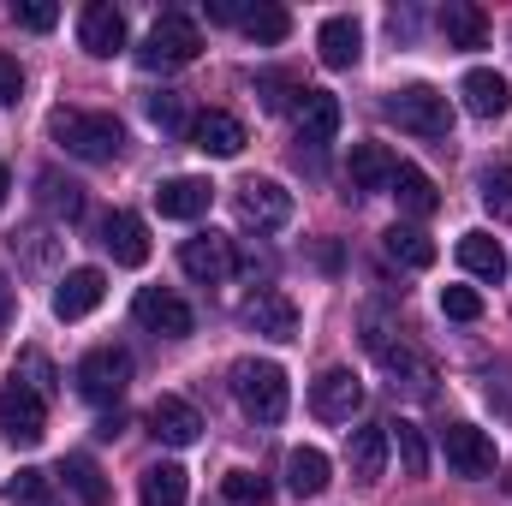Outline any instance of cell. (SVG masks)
<instances>
[{"label": "cell", "mask_w": 512, "mask_h": 506, "mask_svg": "<svg viewBox=\"0 0 512 506\" xmlns=\"http://www.w3.org/2000/svg\"><path fill=\"white\" fill-rule=\"evenodd\" d=\"M48 137L78 155V161H114L126 149V126L114 114H96V108H54L48 114Z\"/></svg>", "instance_id": "cell-1"}, {"label": "cell", "mask_w": 512, "mask_h": 506, "mask_svg": "<svg viewBox=\"0 0 512 506\" xmlns=\"http://www.w3.org/2000/svg\"><path fill=\"white\" fill-rule=\"evenodd\" d=\"M233 399L251 423H280L286 405H292V387H286V370L268 364V358H239L233 364Z\"/></svg>", "instance_id": "cell-2"}, {"label": "cell", "mask_w": 512, "mask_h": 506, "mask_svg": "<svg viewBox=\"0 0 512 506\" xmlns=\"http://www.w3.org/2000/svg\"><path fill=\"white\" fill-rule=\"evenodd\" d=\"M197 48H203V30H197L185 12H161L155 30H149L143 48H137V66H149V72H173V66H191Z\"/></svg>", "instance_id": "cell-3"}, {"label": "cell", "mask_w": 512, "mask_h": 506, "mask_svg": "<svg viewBox=\"0 0 512 506\" xmlns=\"http://www.w3.org/2000/svg\"><path fill=\"white\" fill-rule=\"evenodd\" d=\"M387 120H393L399 131H411V137H447V131H453V108H447L441 90L405 84V90L387 96Z\"/></svg>", "instance_id": "cell-4"}, {"label": "cell", "mask_w": 512, "mask_h": 506, "mask_svg": "<svg viewBox=\"0 0 512 506\" xmlns=\"http://www.w3.org/2000/svg\"><path fill=\"white\" fill-rule=\"evenodd\" d=\"M0 435H6L12 447H36V441L48 435V399H42L24 376H12L0 387Z\"/></svg>", "instance_id": "cell-5"}, {"label": "cell", "mask_w": 512, "mask_h": 506, "mask_svg": "<svg viewBox=\"0 0 512 506\" xmlns=\"http://www.w3.org/2000/svg\"><path fill=\"white\" fill-rule=\"evenodd\" d=\"M131 387V352L126 346H96V352H84V364H78V393L90 399V405H120Z\"/></svg>", "instance_id": "cell-6"}, {"label": "cell", "mask_w": 512, "mask_h": 506, "mask_svg": "<svg viewBox=\"0 0 512 506\" xmlns=\"http://www.w3.org/2000/svg\"><path fill=\"white\" fill-rule=\"evenodd\" d=\"M131 316H137L149 334H161V340H185V334L197 328L191 304H185L179 292H167V286H143V292L131 298Z\"/></svg>", "instance_id": "cell-7"}, {"label": "cell", "mask_w": 512, "mask_h": 506, "mask_svg": "<svg viewBox=\"0 0 512 506\" xmlns=\"http://www.w3.org/2000/svg\"><path fill=\"white\" fill-rule=\"evenodd\" d=\"M310 411L322 423H352L364 411V381L352 376V370H322L316 387H310Z\"/></svg>", "instance_id": "cell-8"}, {"label": "cell", "mask_w": 512, "mask_h": 506, "mask_svg": "<svg viewBox=\"0 0 512 506\" xmlns=\"http://www.w3.org/2000/svg\"><path fill=\"white\" fill-rule=\"evenodd\" d=\"M239 215L251 221L256 233H274V227L292 221V191L280 179H245L239 185Z\"/></svg>", "instance_id": "cell-9"}, {"label": "cell", "mask_w": 512, "mask_h": 506, "mask_svg": "<svg viewBox=\"0 0 512 506\" xmlns=\"http://www.w3.org/2000/svg\"><path fill=\"white\" fill-rule=\"evenodd\" d=\"M78 42H84V54L114 60V54L126 48V12L108 6V0H90V6L78 12Z\"/></svg>", "instance_id": "cell-10"}, {"label": "cell", "mask_w": 512, "mask_h": 506, "mask_svg": "<svg viewBox=\"0 0 512 506\" xmlns=\"http://www.w3.org/2000/svg\"><path fill=\"white\" fill-rule=\"evenodd\" d=\"M209 203H215V185L197 179V173H179V179H161L155 185L161 221H197V215H209Z\"/></svg>", "instance_id": "cell-11"}, {"label": "cell", "mask_w": 512, "mask_h": 506, "mask_svg": "<svg viewBox=\"0 0 512 506\" xmlns=\"http://www.w3.org/2000/svg\"><path fill=\"white\" fill-rule=\"evenodd\" d=\"M179 268H185L191 280H203V286L227 280V274H233V239H227V233H197V239H185V245H179Z\"/></svg>", "instance_id": "cell-12"}, {"label": "cell", "mask_w": 512, "mask_h": 506, "mask_svg": "<svg viewBox=\"0 0 512 506\" xmlns=\"http://www.w3.org/2000/svg\"><path fill=\"white\" fill-rule=\"evenodd\" d=\"M364 346L376 352V364H382L387 376H405V387H417V393H429V364H423V358H417V352H411L405 340L393 346V340H387V328L376 322V316L364 322Z\"/></svg>", "instance_id": "cell-13"}, {"label": "cell", "mask_w": 512, "mask_h": 506, "mask_svg": "<svg viewBox=\"0 0 512 506\" xmlns=\"http://www.w3.org/2000/svg\"><path fill=\"white\" fill-rule=\"evenodd\" d=\"M102 298H108V274H102V268H72V274L54 286V316H60V322H84Z\"/></svg>", "instance_id": "cell-14"}, {"label": "cell", "mask_w": 512, "mask_h": 506, "mask_svg": "<svg viewBox=\"0 0 512 506\" xmlns=\"http://www.w3.org/2000/svg\"><path fill=\"white\" fill-rule=\"evenodd\" d=\"M149 435H155V441H167V447H191V441L203 435V417H197V405H191V399L161 393V399L149 405Z\"/></svg>", "instance_id": "cell-15"}, {"label": "cell", "mask_w": 512, "mask_h": 506, "mask_svg": "<svg viewBox=\"0 0 512 506\" xmlns=\"http://www.w3.org/2000/svg\"><path fill=\"white\" fill-rule=\"evenodd\" d=\"M441 447H447V465H453L459 477H489V471H495V441H489L483 429H471V423H447Z\"/></svg>", "instance_id": "cell-16"}, {"label": "cell", "mask_w": 512, "mask_h": 506, "mask_svg": "<svg viewBox=\"0 0 512 506\" xmlns=\"http://www.w3.org/2000/svg\"><path fill=\"white\" fill-rule=\"evenodd\" d=\"M245 328H256L262 340H298V304L286 292H256L245 298Z\"/></svg>", "instance_id": "cell-17"}, {"label": "cell", "mask_w": 512, "mask_h": 506, "mask_svg": "<svg viewBox=\"0 0 512 506\" xmlns=\"http://www.w3.org/2000/svg\"><path fill=\"white\" fill-rule=\"evenodd\" d=\"M316 54H322V66H328V72L358 66V54H364V30H358V18H346V12L322 18V30H316Z\"/></svg>", "instance_id": "cell-18"}, {"label": "cell", "mask_w": 512, "mask_h": 506, "mask_svg": "<svg viewBox=\"0 0 512 506\" xmlns=\"http://www.w3.org/2000/svg\"><path fill=\"white\" fill-rule=\"evenodd\" d=\"M334 131H340V96L304 90V96H298V143L322 149V143H334Z\"/></svg>", "instance_id": "cell-19"}, {"label": "cell", "mask_w": 512, "mask_h": 506, "mask_svg": "<svg viewBox=\"0 0 512 506\" xmlns=\"http://www.w3.org/2000/svg\"><path fill=\"white\" fill-rule=\"evenodd\" d=\"M102 245H108V256H114L120 268H143V262H149V233H143V221L126 215V209H114V215L102 221Z\"/></svg>", "instance_id": "cell-20"}, {"label": "cell", "mask_w": 512, "mask_h": 506, "mask_svg": "<svg viewBox=\"0 0 512 506\" xmlns=\"http://www.w3.org/2000/svg\"><path fill=\"white\" fill-rule=\"evenodd\" d=\"M459 96H465V108H471L477 120H501V114H507V102H512L507 78H501V72H489V66H471V72H465V84H459Z\"/></svg>", "instance_id": "cell-21"}, {"label": "cell", "mask_w": 512, "mask_h": 506, "mask_svg": "<svg viewBox=\"0 0 512 506\" xmlns=\"http://www.w3.org/2000/svg\"><path fill=\"white\" fill-rule=\"evenodd\" d=\"M393 173H399V161H393L387 143H352L346 179H352L358 191H393Z\"/></svg>", "instance_id": "cell-22"}, {"label": "cell", "mask_w": 512, "mask_h": 506, "mask_svg": "<svg viewBox=\"0 0 512 506\" xmlns=\"http://www.w3.org/2000/svg\"><path fill=\"white\" fill-rule=\"evenodd\" d=\"M191 143H197L203 155H215V161H227V155H239V149H245V126H239L233 114H221V108H209V114H197V120H191Z\"/></svg>", "instance_id": "cell-23"}, {"label": "cell", "mask_w": 512, "mask_h": 506, "mask_svg": "<svg viewBox=\"0 0 512 506\" xmlns=\"http://www.w3.org/2000/svg\"><path fill=\"white\" fill-rule=\"evenodd\" d=\"M393 197H399V215H411V221H429V215L441 209L435 179H429L423 167H411V161H399V173H393Z\"/></svg>", "instance_id": "cell-24"}, {"label": "cell", "mask_w": 512, "mask_h": 506, "mask_svg": "<svg viewBox=\"0 0 512 506\" xmlns=\"http://www.w3.org/2000/svg\"><path fill=\"white\" fill-rule=\"evenodd\" d=\"M328 471H334V465H328L322 447H292V453H286V489H292L298 501H316V495L334 483Z\"/></svg>", "instance_id": "cell-25"}, {"label": "cell", "mask_w": 512, "mask_h": 506, "mask_svg": "<svg viewBox=\"0 0 512 506\" xmlns=\"http://www.w3.org/2000/svg\"><path fill=\"white\" fill-rule=\"evenodd\" d=\"M387 423H364V429H352V441H346V459H352V477H364V483H382L387 471Z\"/></svg>", "instance_id": "cell-26"}, {"label": "cell", "mask_w": 512, "mask_h": 506, "mask_svg": "<svg viewBox=\"0 0 512 506\" xmlns=\"http://www.w3.org/2000/svg\"><path fill=\"white\" fill-rule=\"evenodd\" d=\"M441 36H447V48H483L489 42V12L471 6V0H447L441 6Z\"/></svg>", "instance_id": "cell-27"}, {"label": "cell", "mask_w": 512, "mask_h": 506, "mask_svg": "<svg viewBox=\"0 0 512 506\" xmlns=\"http://www.w3.org/2000/svg\"><path fill=\"white\" fill-rule=\"evenodd\" d=\"M459 262H465V274L495 280V286H501V274H507V251H501V239L483 233V227H471V233L459 239Z\"/></svg>", "instance_id": "cell-28"}, {"label": "cell", "mask_w": 512, "mask_h": 506, "mask_svg": "<svg viewBox=\"0 0 512 506\" xmlns=\"http://www.w3.org/2000/svg\"><path fill=\"white\" fill-rule=\"evenodd\" d=\"M60 477L72 483V495H78L84 506H108V477H102V465H96L90 453H66Z\"/></svg>", "instance_id": "cell-29"}, {"label": "cell", "mask_w": 512, "mask_h": 506, "mask_svg": "<svg viewBox=\"0 0 512 506\" xmlns=\"http://www.w3.org/2000/svg\"><path fill=\"white\" fill-rule=\"evenodd\" d=\"M36 185H42V209H48V215H60V221H78V215H84V185L66 179L60 167H48Z\"/></svg>", "instance_id": "cell-30"}, {"label": "cell", "mask_w": 512, "mask_h": 506, "mask_svg": "<svg viewBox=\"0 0 512 506\" xmlns=\"http://www.w3.org/2000/svg\"><path fill=\"white\" fill-rule=\"evenodd\" d=\"M143 506H185V471L173 459H155L143 471Z\"/></svg>", "instance_id": "cell-31"}, {"label": "cell", "mask_w": 512, "mask_h": 506, "mask_svg": "<svg viewBox=\"0 0 512 506\" xmlns=\"http://www.w3.org/2000/svg\"><path fill=\"white\" fill-rule=\"evenodd\" d=\"M387 256L399 262V268H435V245L417 233V227H387Z\"/></svg>", "instance_id": "cell-32"}, {"label": "cell", "mask_w": 512, "mask_h": 506, "mask_svg": "<svg viewBox=\"0 0 512 506\" xmlns=\"http://www.w3.org/2000/svg\"><path fill=\"white\" fill-rule=\"evenodd\" d=\"M387 441L399 447L405 477H429V441H423V429H417V423H387Z\"/></svg>", "instance_id": "cell-33"}, {"label": "cell", "mask_w": 512, "mask_h": 506, "mask_svg": "<svg viewBox=\"0 0 512 506\" xmlns=\"http://www.w3.org/2000/svg\"><path fill=\"white\" fill-rule=\"evenodd\" d=\"M221 495L233 506H274V483L256 477V471H227V477H221Z\"/></svg>", "instance_id": "cell-34"}, {"label": "cell", "mask_w": 512, "mask_h": 506, "mask_svg": "<svg viewBox=\"0 0 512 506\" xmlns=\"http://www.w3.org/2000/svg\"><path fill=\"white\" fill-rule=\"evenodd\" d=\"M143 108H149V120H155L161 131H173V137H191V120H185V96H179V90H155Z\"/></svg>", "instance_id": "cell-35"}, {"label": "cell", "mask_w": 512, "mask_h": 506, "mask_svg": "<svg viewBox=\"0 0 512 506\" xmlns=\"http://www.w3.org/2000/svg\"><path fill=\"white\" fill-rule=\"evenodd\" d=\"M245 36H251V42H286V36H292V12H286V6H251Z\"/></svg>", "instance_id": "cell-36"}, {"label": "cell", "mask_w": 512, "mask_h": 506, "mask_svg": "<svg viewBox=\"0 0 512 506\" xmlns=\"http://www.w3.org/2000/svg\"><path fill=\"white\" fill-rule=\"evenodd\" d=\"M6 501H12V506H60V501H54L48 471H18V477L6 483Z\"/></svg>", "instance_id": "cell-37"}, {"label": "cell", "mask_w": 512, "mask_h": 506, "mask_svg": "<svg viewBox=\"0 0 512 506\" xmlns=\"http://www.w3.org/2000/svg\"><path fill=\"white\" fill-rule=\"evenodd\" d=\"M256 96H262V108H268V114H286V108H292V96H304V84H298V78H286V72H256Z\"/></svg>", "instance_id": "cell-38"}, {"label": "cell", "mask_w": 512, "mask_h": 506, "mask_svg": "<svg viewBox=\"0 0 512 506\" xmlns=\"http://www.w3.org/2000/svg\"><path fill=\"white\" fill-rule=\"evenodd\" d=\"M483 209L495 221H512V167H489L483 173Z\"/></svg>", "instance_id": "cell-39"}, {"label": "cell", "mask_w": 512, "mask_h": 506, "mask_svg": "<svg viewBox=\"0 0 512 506\" xmlns=\"http://www.w3.org/2000/svg\"><path fill=\"white\" fill-rule=\"evenodd\" d=\"M441 316L477 322V316H483V292H471V286H441Z\"/></svg>", "instance_id": "cell-40"}, {"label": "cell", "mask_w": 512, "mask_h": 506, "mask_svg": "<svg viewBox=\"0 0 512 506\" xmlns=\"http://www.w3.org/2000/svg\"><path fill=\"white\" fill-rule=\"evenodd\" d=\"M12 18H18L24 30H54V24H60V6H48V0H18Z\"/></svg>", "instance_id": "cell-41"}, {"label": "cell", "mask_w": 512, "mask_h": 506, "mask_svg": "<svg viewBox=\"0 0 512 506\" xmlns=\"http://www.w3.org/2000/svg\"><path fill=\"white\" fill-rule=\"evenodd\" d=\"M18 96H24V66L12 54H0V108H12Z\"/></svg>", "instance_id": "cell-42"}, {"label": "cell", "mask_w": 512, "mask_h": 506, "mask_svg": "<svg viewBox=\"0 0 512 506\" xmlns=\"http://www.w3.org/2000/svg\"><path fill=\"white\" fill-rule=\"evenodd\" d=\"M18 370H24V376H30V387L48 399V387H54V370H48V358H42V352H24V358H18ZM18 370H12V376H18Z\"/></svg>", "instance_id": "cell-43"}, {"label": "cell", "mask_w": 512, "mask_h": 506, "mask_svg": "<svg viewBox=\"0 0 512 506\" xmlns=\"http://www.w3.org/2000/svg\"><path fill=\"white\" fill-rule=\"evenodd\" d=\"M209 18H215V24H245L251 6H245V0H209Z\"/></svg>", "instance_id": "cell-44"}, {"label": "cell", "mask_w": 512, "mask_h": 506, "mask_svg": "<svg viewBox=\"0 0 512 506\" xmlns=\"http://www.w3.org/2000/svg\"><path fill=\"white\" fill-rule=\"evenodd\" d=\"M120 429H126V411H108V417H102V423H96V435H102V441H114V435H120Z\"/></svg>", "instance_id": "cell-45"}, {"label": "cell", "mask_w": 512, "mask_h": 506, "mask_svg": "<svg viewBox=\"0 0 512 506\" xmlns=\"http://www.w3.org/2000/svg\"><path fill=\"white\" fill-rule=\"evenodd\" d=\"M6 322H12V280L0 274V328H6Z\"/></svg>", "instance_id": "cell-46"}, {"label": "cell", "mask_w": 512, "mask_h": 506, "mask_svg": "<svg viewBox=\"0 0 512 506\" xmlns=\"http://www.w3.org/2000/svg\"><path fill=\"white\" fill-rule=\"evenodd\" d=\"M6 191H12V173H6V161H0V203H6Z\"/></svg>", "instance_id": "cell-47"}]
</instances>
